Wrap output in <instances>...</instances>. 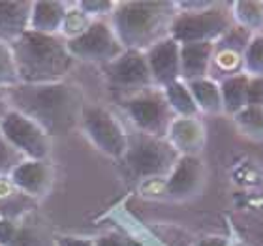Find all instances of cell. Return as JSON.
I'll list each match as a JSON object with an SVG mask.
<instances>
[{
	"label": "cell",
	"instance_id": "5",
	"mask_svg": "<svg viewBox=\"0 0 263 246\" xmlns=\"http://www.w3.org/2000/svg\"><path fill=\"white\" fill-rule=\"evenodd\" d=\"M122 160L137 179L162 181L173 169L179 153L165 139L134 131L128 134V148Z\"/></svg>",
	"mask_w": 263,
	"mask_h": 246
},
{
	"label": "cell",
	"instance_id": "10",
	"mask_svg": "<svg viewBox=\"0 0 263 246\" xmlns=\"http://www.w3.org/2000/svg\"><path fill=\"white\" fill-rule=\"evenodd\" d=\"M0 137L27 160H47L51 137L28 117L10 109L0 121Z\"/></svg>",
	"mask_w": 263,
	"mask_h": 246
},
{
	"label": "cell",
	"instance_id": "36",
	"mask_svg": "<svg viewBox=\"0 0 263 246\" xmlns=\"http://www.w3.org/2000/svg\"><path fill=\"white\" fill-rule=\"evenodd\" d=\"M10 111V104H8V96H6V90L4 88H0V121H2V117L6 115Z\"/></svg>",
	"mask_w": 263,
	"mask_h": 246
},
{
	"label": "cell",
	"instance_id": "27",
	"mask_svg": "<svg viewBox=\"0 0 263 246\" xmlns=\"http://www.w3.org/2000/svg\"><path fill=\"white\" fill-rule=\"evenodd\" d=\"M19 83L17 75L15 61H13V53H11L10 44L0 42V88H11Z\"/></svg>",
	"mask_w": 263,
	"mask_h": 246
},
{
	"label": "cell",
	"instance_id": "29",
	"mask_svg": "<svg viewBox=\"0 0 263 246\" xmlns=\"http://www.w3.org/2000/svg\"><path fill=\"white\" fill-rule=\"evenodd\" d=\"M23 160H27V158H23L15 148L11 147V145H8V143L0 137V177H10L11 171L15 169Z\"/></svg>",
	"mask_w": 263,
	"mask_h": 246
},
{
	"label": "cell",
	"instance_id": "21",
	"mask_svg": "<svg viewBox=\"0 0 263 246\" xmlns=\"http://www.w3.org/2000/svg\"><path fill=\"white\" fill-rule=\"evenodd\" d=\"M230 6L235 25L247 28L252 34L263 32V2L241 0V2H233Z\"/></svg>",
	"mask_w": 263,
	"mask_h": 246
},
{
	"label": "cell",
	"instance_id": "2",
	"mask_svg": "<svg viewBox=\"0 0 263 246\" xmlns=\"http://www.w3.org/2000/svg\"><path fill=\"white\" fill-rule=\"evenodd\" d=\"M175 15L177 2H117L109 17V25L124 49L145 53L160 40L170 38V28Z\"/></svg>",
	"mask_w": 263,
	"mask_h": 246
},
{
	"label": "cell",
	"instance_id": "32",
	"mask_svg": "<svg viewBox=\"0 0 263 246\" xmlns=\"http://www.w3.org/2000/svg\"><path fill=\"white\" fill-rule=\"evenodd\" d=\"M55 246H94V239L88 237H73V235H62L55 239Z\"/></svg>",
	"mask_w": 263,
	"mask_h": 246
},
{
	"label": "cell",
	"instance_id": "1",
	"mask_svg": "<svg viewBox=\"0 0 263 246\" xmlns=\"http://www.w3.org/2000/svg\"><path fill=\"white\" fill-rule=\"evenodd\" d=\"M10 109L28 117L49 137L68 136L81 122L85 109L83 94L77 85L68 81L25 85L6 88Z\"/></svg>",
	"mask_w": 263,
	"mask_h": 246
},
{
	"label": "cell",
	"instance_id": "23",
	"mask_svg": "<svg viewBox=\"0 0 263 246\" xmlns=\"http://www.w3.org/2000/svg\"><path fill=\"white\" fill-rule=\"evenodd\" d=\"M233 121L245 136L263 141V107L247 105L237 115H233Z\"/></svg>",
	"mask_w": 263,
	"mask_h": 246
},
{
	"label": "cell",
	"instance_id": "15",
	"mask_svg": "<svg viewBox=\"0 0 263 246\" xmlns=\"http://www.w3.org/2000/svg\"><path fill=\"white\" fill-rule=\"evenodd\" d=\"M32 2L28 0H0V42L13 44L30 28Z\"/></svg>",
	"mask_w": 263,
	"mask_h": 246
},
{
	"label": "cell",
	"instance_id": "22",
	"mask_svg": "<svg viewBox=\"0 0 263 246\" xmlns=\"http://www.w3.org/2000/svg\"><path fill=\"white\" fill-rule=\"evenodd\" d=\"M92 19L83 13V10L77 6V2H68V10H66L64 21H62L61 28V38L62 40H73L77 36H81L88 27H90Z\"/></svg>",
	"mask_w": 263,
	"mask_h": 246
},
{
	"label": "cell",
	"instance_id": "18",
	"mask_svg": "<svg viewBox=\"0 0 263 246\" xmlns=\"http://www.w3.org/2000/svg\"><path fill=\"white\" fill-rule=\"evenodd\" d=\"M220 96H222V109L228 115H237L241 109L247 107V90L248 75L247 73H235V75L224 77L218 81Z\"/></svg>",
	"mask_w": 263,
	"mask_h": 246
},
{
	"label": "cell",
	"instance_id": "37",
	"mask_svg": "<svg viewBox=\"0 0 263 246\" xmlns=\"http://www.w3.org/2000/svg\"><path fill=\"white\" fill-rule=\"evenodd\" d=\"M230 246H247V244H241V242H235V244H230Z\"/></svg>",
	"mask_w": 263,
	"mask_h": 246
},
{
	"label": "cell",
	"instance_id": "7",
	"mask_svg": "<svg viewBox=\"0 0 263 246\" xmlns=\"http://www.w3.org/2000/svg\"><path fill=\"white\" fill-rule=\"evenodd\" d=\"M83 134L98 148L100 153L111 158H122L128 148V131L122 122L105 107L100 105H87L81 113Z\"/></svg>",
	"mask_w": 263,
	"mask_h": 246
},
{
	"label": "cell",
	"instance_id": "24",
	"mask_svg": "<svg viewBox=\"0 0 263 246\" xmlns=\"http://www.w3.org/2000/svg\"><path fill=\"white\" fill-rule=\"evenodd\" d=\"M242 73L248 77L263 75V32L254 34L242 53Z\"/></svg>",
	"mask_w": 263,
	"mask_h": 246
},
{
	"label": "cell",
	"instance_id": "3",
	"mask_svg": "<svg viewBox=\"0 0 263 246\" xmlns=\"http://www.w3.org/2000/svg\"><path fill=\"white\" fill-rule=\"evenodd\" d=\"M10 47L19 83L25 85L66 81L76 66V61L68 53L66 40L61 36H47L28 30L10 44Z\"/></svg>",
	"mask_w": 263,
	"mask_h": 246
},
{
	"label": "cell",
	"instance_id": "28",
	"mask_svg": "<svg viewBox=\"0 0 263 246\" xmlns=\"http://www.w3.org/2000/svg\"><path fill=\"white\" fill-rule=\"evenodd\" d=\"M115 4L117 2H109V0H81V2H77L83 13H87L92 21H107L115 10Z\"/></svg>",
	"mask_w": 263,
	"mask_h": 246
},
{
	"label": "cell",
	"instance_id": "26",
	"mask_svg": "<svg viewBox=\"0 0 263 246\" xmlns=\"http://www.w3.org/2000/svg\"><path fill=\"white\" fill-rule=\"evenodd\" d=\"M254 34L247 28L239 27V25H233V27L228 30V32L222 36L220 40L214 42V47H220V49H230V51H235L239 55L245 53L247 49L248 42L252 40Z\"/></svg>",
	"mask_w": 263,
	"mask_h": 246
},
{
	"label": "cell",
	"instance_id": "11",
	"mask_svg": "<svg viewBox=\"0 0 263 246\" xmlns=\"http://www.w3.org/2000/svg\"><path fill=\"white\" fill-rule=\"evenodd\" d=\"M205 164L199 156H179L164 179V194L171 199H190L203 190Z\"/></svg>",
	"mask_w": 263,
	"mask_h": 246
},
{
	"label": "cell",
	"instance_id": "30",
	"mask_svg": "<svg viewBox=\"0 0 263 246\" xmlns=\"http://www.w3.org/2000/svg\"><path fill=\"white\" fill-rule=\"evenodd\" d=\"M247 105H252V107H263V75L248 77Z\"/></svg>",
	"mask_w": 263,
	"mask_h": 246
},
{
	"label": "cell",
	"instance_id": "9",
	"mask_svg": "<svg viewBox=\"0 0 263 246\" xmlns=\"http://www.w3.org/2000/svg\"><path fill=\"white\" fill-rule=\"evenodd\" d=\"M104 73L109 88L121 96V102L154 87L147 59L141 51L124 49L115 61L104 66Z\"/></svg>",
	"mask_w": 263,
	"mask_h": 246
},
{
	"label": "cell",
	"instance_id": "8",
	"mask_svg": "<svg viewBox=\"0 0 263 246\" xmlns=\"http://www.w3.org/2000/svg\"><path fill=\"white\" fill-rule=\"evenodd\" d=\"M68 53L73 61L90 62V64L105 66L121 55L124 47L115 36L113 28L107 21H92L90 27L73 40L66 42Z\"/></svg>",
	"mask_w": 263,
	"mask_h": 246
},
{
	"label": "cell",
	"instance_id": "33",
	"mask_svg": "<svg viewBox=\"0 0 263 246\" xmlns=\"http://www.w3.org/2000/svg\"><path fill=\"white\" fill-rule=\"evenodd\" d=\"M21 196L17 188L13 186V182L10 181V177H0V203L13 199V197Z\"/></svg>",
	"mask_w": 263,
	"mask_h": 246
},
{
	"label": "cell",
	"instance_id": "16",
	"mask_svg": "<svg viewBox=\"0 0 263 246\" xmlns=\"http://www.w3.org/2000/svg\"><path fill=\"white\" fill-rule=\"evenodd\" d=\"M68 2L64 0H38L32 2L30 11V28L32 32L61 36L62 21H64Z\"/></svg>",
	"mask_w": 263,
	"mask_h": 246
},
{
	"label": "cell",
	"instance_id": "14",
	"mask_svg": "<svg viewBox=\"0 0 263 246\" xmlns=\"http://www.w3.org/2000/svg\"><path fill=\"white\" fill-rule=\"evenodd\" d=\"M207 131L199 117H175L165 141L175 148L179 156H199L205 147Z\"/></svg>",
	"mask_w": 263,
	"mask_h": 246
},
{
	"label": "cell",
	"instance_id": "12",
	"mask_svg": "<svg viewBox=\"0 0 263 246\" xmlns=\"http://www.w3.org/2000/svg\"><path fill=\"white\" fill-rule=\"evenodd\" d=\"M181 45L173 38L160 40L158 44L145 51L148 71L153 77L154 87L164 88L173 81L181 79Z\"/></svg>",
	"mask_w": 263,
	"mask_h": 246
},
{
	"label": "cell",
	"instance_id": "19",
	"mask_svg": "<svg viewBox=\"0 0 263 246\" xmlns=\"http://www.w3.org/2000/svg\"><path fill=\"white\" fill-rule=\"evenodd\" d=\"M186 85L192 92V98L199 113H209V115L224 113L218 81H214L211 77H203V79H196V81H190Z\"/></svg>",
	"mask_w": 263,
	"mask_h": 246
},
{
	"label": "cell",
	"instance_id": "13",
	"mask_svg": "<svg viewBox=\"0 0 263 246\" xmlns=\"http://www.w3.org/2000/svg\"><path fill=\"white\" fill-rule=\"evenodd\" d=\"M10 181L23 196L42 197L53 184V167L47 160H23L10 173Z\"/></svg>",
	"mask_w": 263,
	"mask_h": 246
},
{
	"label": "cell",
	"instance_id": "31",
	"mask_svg": "<svg viewBox=\"0 0 263 246\" xmlns=\"http://www.w3.org/2000/svg\"><path fill=\"white\" fill-rule=\"evenodd\" d=\"M17 228H19V222L11 218H6V216H0V246H8L13 237L17 233Z\"/></svg>",
	"mask_w": 263,
	"mask_h": 246
},
{
	"label": "cell",
	"instance_id": "35",
	"mask_svg": "<svg viewBox=\"0 0 263 246\" xmlns=\"http://www.w3.org/2000/svg\"><path fill=\"white\" fill-rule=\"evenodd\" d=\"M94 246H126V242L122 241L119 235H102L98 239H94Z\"/></svg>",
	"mask_w": 263,
	"mask_h": 246
},
{
	"label": "cell",
	"instance_id": "25",
	"mask_svg": "<svg viewBox=\"0 0 263 246\" xmlns=\"http://www.w3.org/2000/svg\"><path fill=\"white\" fill-rule=\"evenodd\" d=\"M8 246H55V239H51L44 230L30 224H19L13 241Z\"/></svg>",
	"mask_w": 263,
	"mask_h": 246
},
{
	"label": "cell",
	"instance_id": "4",
	"mask_svg": "<svg viewBox=\"0 0 263 246\" xmlns=\"http://www.w3.org/2000/svg\"><path fill=\"white\" fill-rule=\"evenodd\" d=\"M235 25L230 4L220 2H177L170 38L179 45L214 44Z\"/></svg>",
	"mask_w": 263,
	"mask_h": 246
},
{
	"label": "cell",
	"instance_id": "20",
	"mask_svg": "<svg viewBox=\"0 0 263 246\" xmlns=\"http://www.w3.org/2000/svg\"><path fill=\"white\" fill-rule=\"evenodd\" d=\"M164 92V98L170 105V109L173 111L175 117H197L199 111H197V105L192 98V92L188 88L186 81H173L170 85H165L162 88Z\"/></svg>",
	"mask_w": 263,
	"mask_h": 246
},
{
	"label": "cell",
	"instance_id": "17",
	"mask_svg": "<svg viewBox=\"0 0 263 246\" xmlns=\"http://www.w3.org/2000/svg\"><path fill=\"white\" fill-rule=\"evenodd\" d=\"M214 44H184L181 45V79L182 81H196L209 77L213 64Z\"/></svg>",
	"mask_w": 263,
	"mask_h": 246
},
{
	"label": "cell",
	"instance_id": "6",
	"mask_svg": "<svg viewBox=\"0 0 263 246\" xmlns=\"http://www.w3.org/2000/svg\"><path fill=\"white\" fill-rule=\"evenodd\" d=\"M121 105L136 131L165 139L175 115L165 102L162 88L153 87L139 94H134L130 98L122 100Z\"/></svg>",
	"mask_w": 263,
	"mask_h": 246
},
{
	"label": "cell",
	"instance_id": "34",
	"mask_svg": "<svg viewBox=\"0 0 263 246\" xmlns=\"http://www.w3.org/2000/svg\"><path fill=\"white\" fill-rule=\"evenodd\" d=\"M230 239L224 235H207V237H201V239H197L192 246H230Z\"/></svg>",
	"mask_w": 263,
	"mask_h": 246
}]
</instances>
